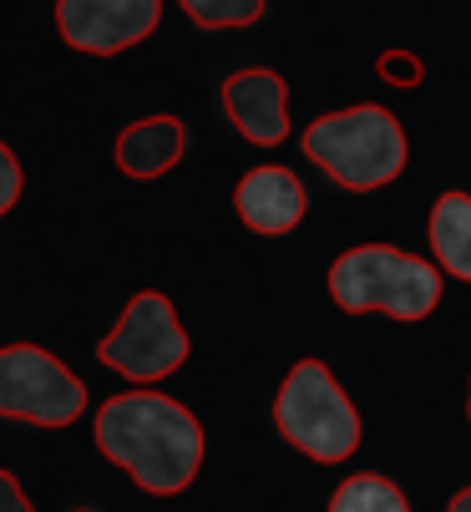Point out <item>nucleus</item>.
I'll return each instance as SVG.
<instances>
[{
    "mask_svg": "<svg viewBox=\"0 0 471 512\" xmlns=\"http://www.w3.org/2000/svg\"><path fill=\"white\" fill-rule=\"evenodd\" d=\"M97 452L142 492L173 497L203 467V426L163 391H122L97 411Z\"/></svg>",
    "mask_w": 471,
    "mask_h": 512,
    "instance_id": "nucleus-1",
    "label": "nucleus"
},
{
    "mask_svg": "<svg viewBox=\"0 0 471 512\" xmlns=\"http://www.w3.org/2000/svg\"><path fill=\"white\" fill-rule=\"evenodd\" d=\"M304 153L340 188L370 193V188H385L401 178L406 132H401L396 112H385V107H345V112L314 117L304 127Z\"/></svg>",
    "mask_w": 471,
    "mask_h": 512,
    "instance_id": "nucleus-2",
    "label": "nucleus"
},
{
    "mask_svg": "<svg viewBox=\"0 0 471 512\" xmlns=\"http://www.w3.org/2000/svg\"><path fill=\"white\" fill-rule=\"evenodd\" d=\"M330 295L345 315L380 310L396 320H426L441 305V269L390 244H360L330 264Z\"/></svg>",
    "mask_w": 471,
    "mask_h": 512,
    "instance_id": "nucleus-3",
    "label": "nucleus"
},
{
    "mask_svg": "<svg viewBox=\"0 0 471 512\" xmlns=\"http://www.w3.org/2000/svg\"><path fill=\"white\" fill-rule=\"evenodd\" d=\"M274 426L309 462H345L360 447V416L325 360H299L274 396Z\"/></svg>",
    "mask_w": 471,
    "mask_h": 512,
    "instance_id": "nucleus-4",
    "label": "nucleus"
},
{
    "mask_svg": "<svg viewBox=\"0 0 471 512\" xmlns=\"http://www.w3.org/2000/svg\"><path fill=\"white\" fill-rule=\"evenodd\" d=\"M188 330L178 325V310L168 305V295L157 289H142V295L127 300L117 330L97 345V360L107 371H117L122 381H137V386H152L173 376L178 365L188 360Z\"/></svg>",
    "mask_w": 471,
    "mask_h": 512,
    "instance_id": "nucleus-5",
    "label": "nucleus"
},
{
    "mask_svg": "<svg viewBox=\"0 0 471 512\" xmlns=\"http://www.w3.org/2000/svg\"><path fill=\"white\" fill-rule=\"evenodd\" d=\"M87 411V386L41 345H0V416L46 431L71 426Z\"/></svg>",
    "mask_w": 471,
    "mask_h": 512,
    "instance_id": "nucleus-6",
    "label": "nucleus"
},
{
    "mask_svg": "<svg viewBox=\"0 0 471 512\" xmlns=\"http://www.w3.org/2000/svg\"><path fill=\"white\" fill-rule=\"evenodd\" d=\"M163 21V0H56V31L71 51L117 56L147 41Z\"/></svg>",
    "mask_w": 471,
    "mask_h": 512,
    "instance_id": "nucleus-7",
    "label": "nucleus"
},
{
    "mask_svg": "<svg viewBox=\"0 0 471 512\" xmlns=\"http://www.w3.org/2000/svg\"><path fill=\"white\" fill-rule=\"evenodd\" d=\"M223 112L259 148H274V142L289 137V87L279 71H264V66L233 71L223 82Z\"/></svg>",
    "mask_w": 471,
    "mask_h": 512,
    "instance_id": "nucleus-8",
    "label": "nucleus"
},
{
    "mask_svg": "<svg viewBox=\"0 0 471 512\" xmlns=\"http://www.w3.org/2000/svg\"><path fill=\"white\" fill-rule=\"evenodd\" d=\"M233 208H239V218L254 234H289V229H299L309 198H304V183L289 168L269 163V168H254V173L239 178Z\"/></svg>",
    "mask_w": 471,
    "mask_h": 512,
    "instance_id": "nucleus-9",
    "label": "nucleus"
},
{
    "mask_svg": "<svg viewBox=\"0 0 471 512\" xmlns=\"http://www.w3.org/2000/svg\"><path fill=\"white\" fill-rule=\"evenodd\" d=\"M183 148H188V132L178 117H168V112L142 117L117 137V168L127 178H163L168 168H178Z\"/></svg>",
    "mask_w": 471,
    "mask_h": 512,
    "instance_id": "nucleus-10",
    "label": "nucleus"
},
{
    "mask_svg": "<svg viewBox=\"0 0 471 512\" xmlns=\"http://www.w3.org/2000/svg\"><path fill=\"white\" fill-rule=\"evenodd\" d=\"M431 254L446 274L471 279V198L441 193L431 208Z\"/></svg>",
    "mask_w": 471,
    "mask_h": 512,
    "instance_id": "nucleus-11",
    "label": "nucleus"
},
{
    "mask_svg": "<svg viewBox=\"0 0 471 512\" xmlns=\"http://www.w3.org/2000/svg\"><path fill=\"white\" fill-rule=\"evenodd\" d=\"M330 512H411V502H406V492L390 482V477H380V472H355V477H345V482L335 487Z\"/></svg>",
    "mask_w": 471,
    "mask_h": 512,
    "instance_id": "nucleus-12",
    "label": "nucleus"
},
{
    "mask_svg": "<svg viewBox=\"0 0 471 512\" xmlns=\"http://www.w3.org/2000/svg\"><path fill=\"white\" fill-rule=\"evenodd\" d=\"M183 11L203 31H218V26H254L264 16V0H183Z\"/></svg>",
    "mask_w": 471,
    "mask_h": 512,
    "instance_id": "nucleus-13",
    "label": "nucleus"
},
{
    "mask_svg": "<svg viewBox=\"0 0 471 512\" xmlns=\"http://www.w3.org/2000/svg\"><path fill=\"white\" fill-rule=\"evenodd\" d=\"M375 71L385 82H396V87H416L421 82V61L411 56V51H385L380 61H375Z\"/></svg>",
    "mask_w": 471,
    "mask_h": 512,
    "instance_id": "nucleus-14",
    "label": "nucleus"
},
{
    "mask_svg": "<svg viewBox=\"0 0 471 512\" xmlns=\"http://www.w3.org/2000/svg\"><path fill=\"white\" fill-rule=\"evenodd\" d=\"M16 198H21V163L6 142H0V218L16 208Z\"/></svg>",
    "mask_w": 471,
    "mask_h": 512,
    "instance_id": "nucleus-15",
    "label": "nucleus"
},
{
    "mask_svg": "<svg viewBox=\"0 0 471 512\" xmlns=\"http://www.w3.org/2000/svg\"><path fill=\"white\" fill-rule=\"evenodd\" d=\"M0 512H36V507L26 502V492H21V482H16L11 472H0Z\"/></svg>",
    "mask_w": 471,
    "mask_h": 512,
    "instance_id": "nucleus-16",
    "label": "nucleus"
},
{
    "mask_svg": "<svg viewBox=\"0 0 471 512\" xmlns=\"http://www.w3.org/2000/svg\"><path fill=\"white\" fill-rule=\"evenodd\" d=\"M446 512H471V487H466V492H456V497H451V507H446Z\"/></svg>",
    "mask_w": 471,
    "mask_h": 512,
    "instance_id": "nucleus-17",
    "label": "nucleus"
},
{
    "mask_svg": "<svg viewBox=\"0 0 471 512\" xmlns=\"http://www.w3.org/2000/svg\"><path fill=\"white\" fill-rule=\"evenodd\" d=\"M76 512H92V507H76Z\"/></svg>",
    "mask_w": 471,
    "mask_h": 512,
    "instance_id": "nucleus-18",
    "label": "nucleus"
},
{
    "mask_svg": "<svg viewBox=\"0 0 471 512\" xmlns=\"http://www.w3.org/2000/svg\"><path fill=\"white\" fill-rule=\"evenodd\" d=\"M466 411H471V401H466Z\"/></svg>",
    "mask_w": 471,
    "mask_h": 512,
    "instance_id": "nucleus-19",
    "label": "nucleus"
}]
</instances>
